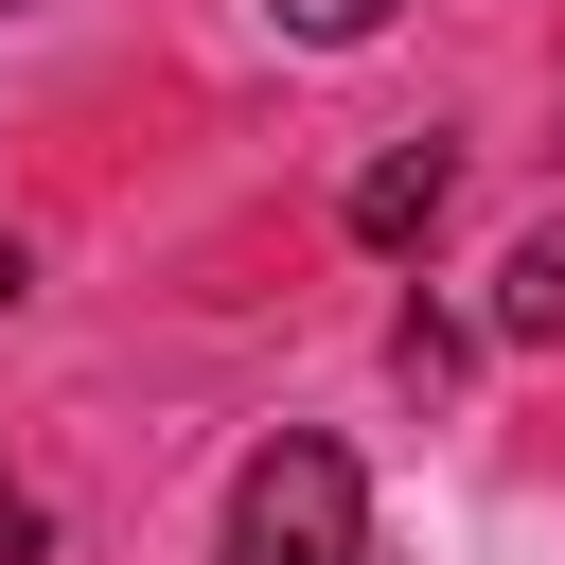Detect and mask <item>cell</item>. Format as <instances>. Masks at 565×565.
Listing matches in <instances>:
<instances>
[{
  "instance_id": "6da1fadb",
  "label": "cell",
  "mask_w": 565,
  "mask_h": 565,
  "mask_svg": "<svg viewBox=\"0 0 565 565\" xmlns=\"http://www.w3.org/2000/svg\"><path fill=\"white\" fill-rule=\"evenodd\" d=\"M212 565H371V477H353V441H318V424L247 441L230 547H212Z\"/></svg>"
},
{
  "instance_id": "7a4b0ae2",
  "label": "cell",
  "mask_w": 565,
  "mask_h": 565,
  "mask_svg": "<svg viewBox=\"0 0 565 565\" xmlns=\"http://www.w3.org/2000/svg\"><path fill=\"white\" fill-rule=\"evenodd\" d=\"M441 212H459V141H388V159L353 177V247H371V265H406Z\"/></svg>"
},
{
  "instance_id": "3957f363",
  "label": "cell",
  "mask_w": 565,
  "mask_h": 565,
  "mask_svg": "<svg viewBox=\"0 0 565 565\" xmlns=\"http://www.w3.org/2000/svg\"><path fill=\"white\" fill-rule=\"evenodd\" d=\"M477 335H565V230H512V265H494V300H477Z\"/></svg>"
},
{
  "instance_id": "277c9868",
  "label": "cell",
  "mask_w": 565,
  "mask_h": 565,
  "mask_svg": "<svg viewBox=\"0 0 565 565\" xmlns=\"http://www.w3.org/2000/svg\"><path fill=\"white\" fill-rule=\"evenodd\" d=\"M265 18H282V35H300V53H353V35H388V18H406V0H265Z\"/></svg>"
},
{
  "instance_id": "5b68a950",
  "label": "cell",
  "mask_w": 565,
  "mask_h": 565,
  "mask_svg": "<svg viewBox=\"0 0 565 565\" xmlns=\"http://www.w3.org/2000/svg\"><path fill=\"white\" fill-rule=\"evenodd\" d=\"M35 547H53V512H35L18 477H0V565H35Z\"/></svg>"
},
{
  "instance_id": "8992f818",
  "label": "cell",
  "mask_w": 565,
  "mask_h": 565,
  "mask_svg": "<svg viewBox=\"0 0 565 565\" xmlns=\"http://www.w3.org/2000/svg\"><path fill=\"white\" fill-rule=\"evenodd\" d=\"M0 300H35V247H18V230H0Z\"/></svg>"
}]
</instances>
